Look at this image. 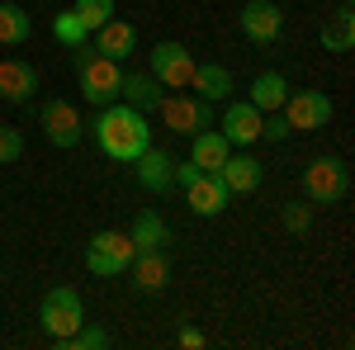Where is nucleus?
<instances>
[{
  "mask_svg": "<svg viewBox=\"0 0 355 350\" xmlns=\"http://www.w3.org/2000/svg\"><path fill=\"white\" fill-rule=\"evenodd\" d=\"M119 95H123V105H133L137 114H147V109H157L162 105V81H157V76H152V71H147V76H123V81H119Z\"/></svg>",
  "mask_w": 355,
  "mask_h": 350,
  "instance_id": "412c9836",
  "label": "nucleus"
},
{
  "mask_svg": "<svg viewBox=\"0 0 355 350\" xmlns=\"http://www.w3.org/2000/svg\"><path fill=\"white\" fill-rule=\"evenodd\" d=\"M284 119H289V128H299V133L327 128V123H331V95H322V90L284 95Z\"/></svg>",
  "mask_w": 355,
  "mask_h": 350,
  "instance_id": "6e6552de",
  "label": "nucleus"
},
{
  "mask_svg": "<svg viewBox=\"0 0 355 350\" xmlns=\"http://www.w3.org/2000/svg\"><path fill=\"white\" fill-rule=\"evenodd\" d=\"M284 95H289V81H284L279 71H261V76L251 81V105L261 109V114L284 109Z\"/></svg>",
  "mask_w": 355,
  "mask_h": 350,
  "instance_id": "4be33fe9",
  "label": "nucleus"
},
{
  "mask_svg": "<svg viewBox=\"0 0 355 350\" xmlns=\"http://www.w3.org/2000/svg\"><path fill=\"white\" fill-rule=\"evenodd\" d=\"M152 76L162 81V90H185L194 76V53L185 43H157L152 48Z\"/></svg>",
  "mask_w": 355,
  "mask_h": 350,
  "instance_id": "0eeeda50",
  "label": "nucleus"
},
{
  "mask_svg": "<svg viewBox=\"0 0 355 350\" xmlns=\"http://www.w3.org/2000/svg\"><path fill=\"white\" fill-rule=\"evenodd\" d=\"M90 38H95L90 48H95L100 57H114V62H123V57L137 53V28L128 24V19H119V15H114V19H105V24L95 28Z\"/></svg>",
  "mask_w": 355,
  "mask_h": 350,
  "instance_id": "ddd939ff",
  "label": "nucleus"
},
{
  "mask_svg": "<svg viewBox=\"0 0 355 350\" xmlns=\"http://www.w3.org/2000/svg\"><path fill=\"white\" fill-rule=\"evenodd\" d=\"M24 157V137H19V128H10V123H0V166L19 161Z\"/></svg>",
  "mask_w": 355,
  "mask_h": 350,
  "instance_id": "cd10ccee",
  "label": "nucleus"
},
{
  "mask_svg": "<svg viewBox=\"0 0 355 350\" xmlns=\"http://www.w3.org/2000/svg\"><path fill=\"white\" fill-rule=\"evenodd\" d=\"M128 242H133V251H166V242H171V227L162 222V213L142 209V213L133 218V227H128Z\"/></svg>",
  "mask_w": 355,
  "mask_h": 350,
  "instance_id": "aec40b11",
  "label": "nucleus"
},
{
  "mask_svg": "<svg viewBox=\"0 0 355 350\" xmlns=\"http://www.w3.org/2000/svg\"><path fill=\"white\" fill-rule=\"evenodd\" d=\"M185 199H190V209L199 218H214V213H223L227 209V185L218 180V170H204V175H194L190 185H185Z\"/></svg>",
  "mask_w": 355,
  "mask_h": 350,
  "instance_id": "4468645a",
  "label": "nucleus"
},
{
  "mask_svg": "<svg viewBox=\"0 0 355 350\" xmlns=\"http://www.w3.org/2000/svg\"><path fill=\"white\" fill-rule=\"evenodd\" d=\"M346 189H351V170H346L341 157H318V161H308V170H303V194H308L313 204H341Z\"/></svg>",
  "mask_w": 355,
  "mask_h": 350,
  "instance_id": "20e7f679",
  "label": "nucleus"
},
{
  "mask_svg": "<svg viewBox=\"0 0 355 350\" xmlns=\"http://www.w3.org/2000/svg\"><path fill=\"white\" fill-rule=\"evenodd\" d=\"M85 133L100 142V152L110 157V161H123L133 166L147 147H152V128H147V114H137L133 105H105L90 123H85Z\"/></svg>",
  "mask_w": 355,
  "mask_h": 350,
  "instance_id": "f257e3e1",
  "label": "nucleus"
},
{
  "mask_svg": "<svg viewBox=\"0 0 355 350\" xmlns=\"http://www.w3.org/2000/svg\"><path fill=\"white\" fill-rule=\"evenodd\" d=\"M105 346H110V331L105 326H85V322L62 341V350H105Z\"/></svg>",
  "mask_w": 355,
  "mask_h": 350,
  "instance_id": "a878e982",
  "label": "nucleus"
},
{
  "mask_svg": "<svg viewBox=\"0 0 355 350\" xmlns=\"http://www.w3.org/2000/svg\"><path fill=\"white\" fill-rule=\"evenodd\" d=\"M133 170H137V185L147 189V194H166V189L175 185V180H171L175 161L166 157L162 147H147V152H142V157L133 161Z\"/></svg>",
  "mask_w": 355,
  "mask_h": 350,
  "instance_id": "f3484780",
  "label": "nucleus"
},
{
  "mask_svg": "<svg viewBox=\"0 0 355 350\" xmlns=\"http://www.w3.org/2000/svg\"><path fill=\"white\" fill-rule=\"evenodd\" d=\"M194 175H204V170H199L194 161H175V170H171V180H175V185H190Z\"/></svg>",
  "mask_w": 355,
  "mask_h": 350,
  "instance_id": "7c9ffc66",
  "label": "nucleus"
},
{
  "mask_svg": "<svg viewBox=\"0 0 355 350\" xmlns=\"http://www.w3.org/2000/svg\"><path fill=\"white\" fill-rule=\"evenodd\" d=\"M76 81H81V95L90 100L95 109H105L119 100V81H123V71H119V62L114 57H100L90 43L76 48Z\"/></svg>",
  "mask_w": 355,
  "mask_h": 350,
  "instance_id": "f03ea898",
  "label": "nucleus"
},
{
  "mask_svg": "<svg viewBox=\"0 0 355 350\" xmlns=\"http://www.w3.org/2000/svg\"><path fill=\"white\" fill-rule=\"evenodd\" d=\"M53 38H57V43H67V48H81V43H90V28L81 24L76 10H62V15L53 19Z\"/></svg>",
  "mask_w": 355,
  "mask_h": 350,
  "instance_id": "393cba45",
  "label": "nucleus"
},
{
  "mask_svg": "<svg viewBox=\"0 0 355 350\" xmlns=\"http://www.w3.org/2000/svg\"><path fill=\"white\" fill-rule=\"evenodd\" d=\"M218 180L227 185V194H251V189L266 180V166L256 161L251 152H237V157L227 152V161L218 166Z\"/></svg>",
  "mask_w": 355,
  "mask_h": 350,
  "instance_id": "2eb2a0df",
  "label": "nucleus"
},
{
  "mask_svg": "<svg viewBox=\"0 0 355 350\" xmlns=\"http://www.w3.org/2000/svg\"><path fill=\"white\" fill-rule=\"evenodd\" d=\"M284 227L289 232H308V222H313V213H308V204H284Z\"/></svg>",
  "mask_w": 355,
  "mask_h": 350,
  "instance_id": "c756f323",
  "label": "nucleus"
},
{
  "mask_svg": "<svg viewBox=\"0 0 355 350\" xmlns=\"http://www.w3.org/2000/svg\"><path fill=\"white\" fill-rule=\"evenodd\" d=\"M227 152H232V142H227L218 128H199V133L190 137V161L199 166V170H218V166L227 161Z\"/></svg>",
  "mask_w": 355,
  "mask_h": 350,
  "instance_id": "6ab92c4d",
  "label": "nucleus"
},
{
  "mask_svg": "<svg viewBox=\"0 0 355 350\" xmlns=\"http://www.w3.org/2000/svg\"><path fill=\"white\" fill-rule=\"evenodd\" d=\"M180 346H185V350H199V346H204V331H194V326H180Z\"/></svg>",
  "mask_w": 355,
  "mask_h": 350,
  "instance_id": "2f4dec72",
  "label": "nucleus"
},
{
  "mask_svg": "<svg viewBox=\"0 0 355 350\" xmlns=\"http://www.w3.org/2000/svg\"><path fill=\"white\" fill-rule=\"evenodd\" d=\"M351 43H355V24H351V5H346L331 24H322V48L327 53H346Z\"/></svg>",
  "mask_w": 355,
  "mask_h": 350,
  "instance_id": "b1692460",
  "label": "nucleus"
},
{
  "mask_svg": "<svg viewBox=\"0 0 355 350\" xmlns=\"http://www.w3.org/2000/svg\"><path fill=\"white\" fill-rule=\"evenodd\" d=\"M38 322H43V331L53 336L57 346L76 331V326L85 322V303L81 294L71 289V284H57V289H48L43 294V303H38Z\"/></svg>",
  "mask_w": 355,
  "mask_h": 350,
  "instance_id": "7ed1b4c3",
  "label": "nucleus"
},
{
  "mask_svg": "<svg viewBox=\"0 0 355 350\" xmlns=\"http://www.w3.org/2000/svg\"><path fill=\"white\" fill-rule=\"evenodd\" d=\"M279 28H284V15H279V5H275V0H246V10H242V33L251 38V43L270 48L275 38H279Z\"/></svg>",
  "mask_w": 355,
  "mask_h": 350,
  "instance_id": "9b49d317",
  "label": "nucleus"
},
{
  "mask_svg": "<svg viewBox=\"0 0 355 350\" xmlns=\"http://www.w3.org/2000/svg\"><path fill=\"white\" fill-rule=\"evenodd\" d=\"M43 133H48V142L53 147H76L85 137V123H81V114H76V105H67V100H48L43 105Z\"/></svg>",
  "mask_w": 355,
  "mask_h": 350,
  "instance_id": "9d476101",
  "label": "nucleus"
},
{
  "mask_svg": "<svg viewBox=\"0 0 355 350\" xmlns=\"http://www.w3.org/2000/svg\"><path fill=\"white\" fill-rule=\"evenodd\" d=\"M190 85H194V95H199V100L218 105V100H227V95H232V71H227L223 62H194Z\"/></svg>",
  "mask_w": 355,
  "mask_h": 350,
  "instance_id": "a211bd4d",
  "label": "nucleus"
},
{
  "mask_svg": "<svg viewBox=\"0 0 355 350\" xmlns=\"http://www.w3.org/2000/svg\"><path fill=\"white\" fill-rule=\"evenodd\" d=\"M28 33H33V19H28L19 5H0V48H24Z\"/></svg>",
  "mask_w": 355,
  "mask_h": 350,
  "instance_id": "5701e85b",
  "label": "nucleus"
},
{
  "mask_svg": "<svg viewBox=\"0 0 355 350\" xmlns=\"http://www.w3.org/2000/svg\"><path fill=\"white\" fill-rule=\"evenodd\" d=\"M133 284L142 294H162L166 279H171V256L166 251H133Z\"/></svg>",
  "mask_w": 355,
  "mask_h": 350,
  "instance_id": "dca6fc26",
  "label": "nucleus"
},
{
  "mask_svg": "<svg viewBox=\"0 0 355 350\" xmlns=\"http://www.w3.org/2000/svg\"><path fill=\"white\" fill-rule=\"evenodd\" d=\"M33 90H38V71L24 57H0V100L24 105V100H33Z\"/></svg>",
  "mask_w": 355,
  "mask_h": 350,
  "instance_id": "f8f14e48",
  "label": "nucleus"
},
{
  "mask_svg": "<svg viewBox=\"0 0 355 350\" xmlns=\"http://www.w3.org/2000/svg\"><path fill=\"white\" fill-rule=\"evenodd\" d=\"M71 10L81 15V24L90 28V33H95V28L105 24V19H114V0H76Z\"/></svg>",
  "mask_w": 355,
  "mask_h": 350,
  "instance_id": "bb28decb",
  "label": "nucleus"
},
{
  "mask_svg": "<svg viewBox=\"0 0 355 350\" xmlns=\"http://www.w3.org/2000/svg\"><path fill=\"white\" fill-rule=\"evenodd\" d=\"M133 265V242H128V232H95L90 237V251H85V270L90 274H100V279H114V274H123V270Z\"/></svg>",
  "mask_w": 355,
  "mask_h": 350,
  "instance_id": "39448f33",
  "label": "nucleus"
},
{
  "mask_svg": "<svg viewBox=\"0 0 355 350\" xmlns=\"http://www.w3.org/2000/svg\"><path fill=\"white\" fill-rule=\"evenodd\" d=\"M261 123H266V114L251 105V100H232V105L223 109L218 133L227 137L232 147H256V142H261Z\"/></svg>",
  "mask_w": 355,
  "mask_h": 350,
  "instance_id": "1a4fd4ad",
  "label": "nucleus"
},
{
  "mask_svg": "<svg viewBox=\"0 0 355 350\" xmlns=\"http://www.w3.org/2000/svg\"><path fill=\"white\" fill-rule=\"evenodd\" d=\"M157 114H162L166 128L180 133V137H194L199 128H214V109H209V100H199V95H162Z\"/></svg>",
  "mask_w": 355,
  "mask_h": 350,
  "instance_id": "423d86ee",
  "label": "nucleus"
},
{
  "mask_svg": "<svg viewBox=\"0 0 355 350\" xmlns=\"http://www.w3.org/2000/svg\"><path fill=\"white\" fill-rule=\"evenodd\" d=\"M289 133H294V128H289V119H284L279 109H275L270 119L261 123V142H284V137H289Z\"/></svg>",
  "mask_w": 355,
  "mask_h": 350,
  "instance_id": "c85d7f7f",
  "label": "nucleus"
}]
</instances>
